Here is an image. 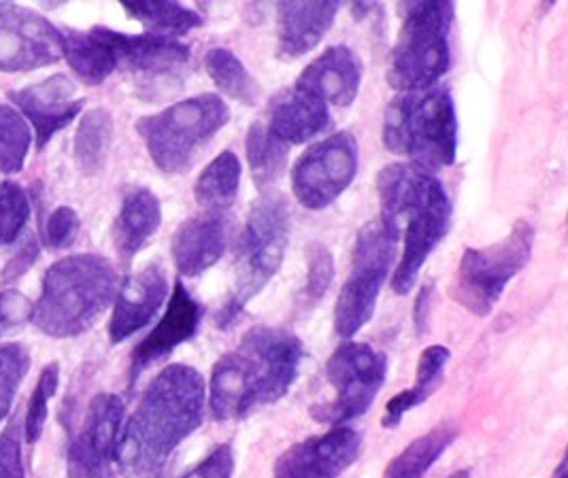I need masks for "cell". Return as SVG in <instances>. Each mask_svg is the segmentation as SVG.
Returning a JSON list of instances; mask_svg holds the SVG:
<instances>
[{
	"label": "cell",
	"instance_id": "6da1fadb",
	"mask_svg": "<svg viewBox=\"0 0 568 478\" xmlns=\"http://www.w3.org/2000/svg\"><path fill=\"white\" fill-rule=\"evenodd\" d=\"M207 383L185 364L166 366L122 426L115 464L130 478H154L205 421Z\"/></svg>",
	"mask_w": 568,
	"mask_h": 478
},
{
	"label": "cell",
	"instance_id": "7a4b0ae2",
	"mask_svg": "<svg viewBox=\"0 0 568 478\" xmlns=\"http://www.w3.org/2000/svg\"><path fill=\"white\" fill-rule=\"evenodd\" d=\"M303 340L285 327L247 329L233 352L213 366L207 406L215 421H239L256 408L280 403L298 378Z\"/></svg>",
	"mask_w": 568,
	"mask_h": 478
},
{
	"label": "cell",
	"instance_id": "3957f363",
	"mask_svg": "<svg viewBox=\"0 0 568 478\" xmlns=\"http://www.w3.org/2000/svg\"><path fill=\"white\" fill-rule=\"evenodd\" d=\"M377 194L379 215L403 234V255L392 275V289L407 296L452 227V201L437 175L409 162L386 166L377 176Z\"/></svg>",
	"mask_w": 568,
	"mask_h": 478
},
{
	"label": "cell",
	"instance_id": "277c9868",
	"mask_svg": "<svg viewBox=\"0 0 568 478\" xmlns=\"http://www.w3.org/2000/svg\"><path fill=\"white\" fill-rule=\"evenodd\" d=\"M120 278L113 264L94 253L55 262L43 278L30 322L53 338H71L94 326L113 303Z\"/></svg>",
	"mask_w": 568,
	"mask_h": 478
},
{
	"label": "cell",
	"instance_id": "5b68a950",
	"mask_svg": "<svg viewBox=\"0 0 568 478\" xmlns=\"http://www.w3.org/2000/svg\"><path fill=\"white\" fill-rule=\"evenodd\" d=\"M384 143L428 173L449 169L458 153V115L447 85L400 92L384 115Z\"/></svg>",
	"mask_w": 568,
	"mask_h": 478
},
{
	"label": "cell",
	"instance_id": "8992f818",
	"mask_svg": "<svg viewBox=\"0 0 568 478\" xmlns=\"http://www.w3.org/2000/svg\"><path fill=\"white\" fill-rule=\"evenodd\" d=\"M290 243V206L282 194L264 192L252 204L239 238L234 287L217 313V326L229 327L245 311L284 264Z\"/></svg>",
	"mask_w": 568,
	"mask_h": 478
},
{
	"label": "cell",
	"instance_id": "52a82bcc",
	"mask_svg": "<svg viewBox=\"0 0 568 478\" xmlns=\"http://www.w3.org/2000/svg\"><path fill=\"white\" fill-rule=\"evenodd\" d=\"M229 122L231 109L226 101L207 92L141 118L136 132L162 173L183 175Z\"/></svg>",
	"mask_w": 568,
	"mask_h": 478
},
{
	"label": "cell",
	"instance_id": "ba28073f",
	"mask_svg": "<svg viewBox=\"0 0 568 478\" xmlns=\"http://www.w3.org/2000/svg\"><path fill=\"white\" fill-rule=\"evenodd\" d=\"M454 2L422 0L403 7V26L389 58V85L414 92L437 85L449 71V30Z\"/></svg>",
	"mask_w": 568,
	"mask_h": 478
},
{
	"label": "cell",
	"instance_id": "9c48e42d",
	"mask_svg": "<svg viewBox=\"0 0 568 478\" xmlns=\"http://www.w3.org/2000/svg\"><path fill=\"white\" fill-rule=\"evenodd\" d=\"M398 241V230L382 215L361 227L352 253V273L335 304V332L343 340H352L373 319Z\"/></svg>",
	"mask_w": 568,
	"mask_h": 478
},
{
	"label": "cell",
	"instance_id": "30bf717a",
	"mask_svg": "<svg viewBox=\"0 0 568 478\" xmlns=\"http://www.w3.org/2000/svg\"><path fill=\"white\" fill-rule=\"evenodd\" d=\"M535 227L517 220L503 241L463 253L452 285V298L475 317H488L505 287L528 266L535 247Z\"/></svg>",
	"mask_w": 568,
	"mask_h": 478
},
{
	"label": "cell",
	"instance_id": "8fae6325",
	"mask_svg": "<svg viewBox=\"0 0 568 478\" xmlns=\"http://www.w3.org/2000/svg\"><path fill=\"white\" fill-rule=\"evenodd\" d=\"M388 375L386 353L366 343L345 340L326 362V380L335 389L328 403L313 404L310 415L322 426L338 428L368 413Z\"/></svg>",
	"mask_w": 568,
	"mask_h": 478
},
{
	"label": "cell",
	"instance_id": "7c38bea8",
	"mask_svg": "<svg viewBox=\"0 0 568 478\" xmlns=\"http://www.w3.org/2000/svg\"><path fill=\"white\" fill-rule=\"evenodd\" d=\"M361 152L352 132H335L298 157L292 169V192L310 211H322L354 183Z\"/></svg>",
	"mask_w": 568,
	"mask_h": 478
},
{
	"label": "cell",
	"instance_id": "4fadbf2b",
	"mask_svg": "<svg viewBox=\"0 0 568 478\" xmlns=\"http://www.w3.org/2000/svg\"><path fill=\"white\" fill-rule=\"evenodd\" d=\"M62 32L43 16L22 4H0V71L27 73L58 62L62 51Z\"/></svg>",
	"mask_w": 568,
	"mask_h": 478
},
{
	"label": "cell",
	"instance_id": "5bb4252c",
	"mask_svg": "<svg viewBox=\"0 0 568 478\" xmlns=\"http://www.w3.org/2000/svg\"><path fill=\"white\" fill-rule=\"evenodd\" d=\"M124 424V403L115 394H99L85 413L83 428L69 445V478H115V447Z\"/></svg>",
	"mask_w": 568,
	"mask_h": 478
},
{
	"label": "cell",
	"instance_id": "9a60e30c",
	"mask_svg": "<svg viewBox=\"0 0 568 478\" xmlns=\"http://www.w3.org/2000/svg\"><path fill=\"white\" fill-rule=\"evenodd\" d=\"M362 438L347 426L292 445L275 461L273 478H338L361 457Z\"/></svg>",
	"mask_w": 568,
	"mask_h": 478
},
{
	"label": "cell",
	"instance_id": "2e32d148",
	"mask_svg": "<svg viewBox=\"0 0 568 478\" xmlns=\"http://www.w3.org/2000/svg\"><path fill=\"white\" fill-rule=\"evenodd\" d=\"M203 315H205V308L201 303L187 292V287L181 281H175L162 319L132 352V362H130L132 383L141 373L154 366L155 362L169 357L183 343L192 340L203 324Z\"/></svg>",
	"mask_w": 568,
	"mask_h": 478
},
{
	"label": "cell",
	"instance_id": "e0dca14e",
	"mask_svg": "<svg viewBox=\"0 0 568 478\" xmlns=\"http://www.w3.org/2000/svg\"><path fill=\"white\" fill-rule=\"evenodd\" d=\"M9 99L27 115L37 134V148L43 150L62 128L69 126L83 109L75 83L64 75H53L20 92H9Z\"/></svg>",
	"mask_w": 568,
	"mask_h": 478
},
{
	"label": "cell",
	"instance_id": "ac0fdd59",
	"mask_svg": "<svg viewBox=\"0 0 568 478\" xmlns=\"http://www.w3.org/2000/svg\"><path fill=\"white\" fill-rule=\"evenodd\" d=\"M169 296V281L162 264H148L139 273L124 278L118 287L115 306L109 322V338L113 345L124 343L148 326Z\"/></svg>",
	"mask_w": 568,
	"mask_h": 478
},
{
	"label": "cell",
	"instance_id": "d6986e66",
	"mask_svg": "<svg viewBox=\"0 0 568 478\" xmlns=\"http://www.w3.org/2000/svg\"><path fill=\"white\" fill-rule=\"evenodd\" d=\"M362 64L345 45L320 53L296 79V88L331 106H349L361 92Z\"/></svg>",
	"mask_w": 568,
	"mask_h": 478
},
{
	"label": "cell",
	"instance_id": "ffe728a7",
	"mask_svg": "<svg viewBox=\"0 0 568 478\" xmlns=\"http://www.w3.org/2000/svg\"><path fill=\"white\" fill-rule=\"evenodd\" d=\"M229 247V224L224 213L203 211L181 224L173 236V262L183 277H201L213 268Z\"/></svg>",
	"mask_w": 568,
	"mask_h": 478
},
{
	"label": "cell",
	"instance_id": "44dd1931",
	"mask_svg": "<svg viewBox=\"0 0 568 478\" xmlns=\"http://www.w3.org/2000/svg\"><path fill=\"white\" fill-rule=\"evenodd\" d=\"M341 2H294L277 4V53L285 60H296L315 50L326 32L335 26Z\"/></svg>",
	"mask_w": 568,
	"mask_h": 478
},
{
	"label": "cell",
	"instance_id": "7402d4cb",
	"mask_svg": "<svg viewBox=\"0 0 568 478\" xmlns=\"http://www.w3.org/2000/svg\"><path fill=\"white\" fill-rule=\"evenodd\" d=\"M109 39L118 55V64L143 77L175 75L190 62V48L180 39L164 34H124L109 28Z\"/></svg>",
	"mask_w": 568,
	"mask_h": 478
},
{
	"label": "cell",
	"instance_id": "603a6c76",
	"mask_svg": "<svg viewBox=\"0 0 568 478\" xmlns=\"http://www.w3.org/2000/svg\"><path fill=\"white\" fill-rule=\"evenodd\" d=\"M333 122L331 109L296 85L280 92L268 106V130L292 145H303L324 134Z\"/></svg>",
	"mask_w": 568,
	"mask_h": 478
},
{
	"label": "cell",
	"instance_id": "cb8c5ba5",
	"mask_svg": "<svg viewBox=\"0 0 568 478\" xmlns=\"http://www.w3.org/2000/svg\"><path fill=\"white\" fill-rule=\"evenodd\" d=\"M162 224V206L154 192L148 187H134L124 196L120 215L113 227L115 250L124 262L141 252Z\"/></svg>",
	"mask_w": 568,
	"mask_h": 478
},
{
	"label": "cell",
	"instance_id": "d4e9b609",
	"mask_svg": "<svg viewBox=\"0 0 568 478\" xmlns=\"http://www.w3.org/2000/svg\"><path fill=\"white\" fill-rule=\"evenodd\" d=\"M62 51L69 60V67L88 85L103 83L106 77L113 75L120 69L118 55L109 39V28L97 26L88 32L69 30L62 32Z\"/></svg>",
	"mask_w": 568,
	"mask_h": 478
},
{
	"label": "cell",
	"instance_id": "484cf974",
	"mask_svg": "<svg viewBox=\"0 0 568 478\" xmlns=\"http://www.w3.org/2000/svg\"><path fill=\"white\" fill-rule=\"evenodd\" d=\"M449 359H452V352L443 345H430L422 352L419 362H417L414 387L400 391L398 396H394L386 404V413L382 419L384 428H398L403 417L409 410H414L415 406H419V404L426 403L430 396H435Z\"/></svg>",
	"mask_w": 568,
	"mask_h": 478
},
{
	"label": "cell",
	"instance_id": "4316f807",
	"mask_svg": "<svg viewBox=\"0 0 568 478\" xmlns=\"http://www.w3.org/2000/svg\"><path fill=\"white\" fill-rule=\"evenodd\" d=\"M460 429L452 421L439 424L437 428L415 438L414 443L389 461L384 478H424V475L439 461L458 438Z\"/></svg>",
	"mask_w": 568,
	"mask_h": 478
},
{
	"label": "cell",
	"instance_id": "83f0119b",
	"mask_svg": "<svg viewBox=\"0 0 568 478\" xmlns=\"http://www.w3.org/2000/svg\"><path fill=\"white\" fill-rule=\"evenodd\" d=\"M243 166L234 152H222L213 162H209L205 171L194 185L196 202L213 213H224L233 206L241 187Z\"/></svg>",
	"mask_w": 568,
	"mask_h": 478
},
{
	"label": "cell",
	"instance_id": "f1b7e54d",
	"mask_svg": "<svg viewBox=\"0 0 568 478\" xmlns=\"http://www.w3.org/2000/svg\"><path fill=\"white\" fill-rule=\"evenodd\" d=\"M245 153L256 187L260 192H268V187H273L284 175L290 145L277 139L266 122H254L245 139Z\"/></svg>",
	"mask_w": 568,
	"mask_h": 478
},
{
	"label": "cell",
	"instance_id": "f546056e",
	"mask_svg": "<svg viewBox=\"0 0 568 478\" xmlns=\"http://www.w3.org/2000/svg\"><path fill=\"white\" fill-rule=\"evenodd\" d=\"M122 7L129 16L150 28L154 34L173 39L205 24L201 13L171 0H124Z\"/></svg>",
	"mask_w": 568,
	"mask_h": 478
},
{
	"label": "cell",
	"instance_id": "4dcf8cb0",
	"mask_svg": "<svg viewBox=\"0 0 568 478\" xmlns=\"http://www.w3.org/2000/svg\"><path fill=\"white\" fill-rule=\"evenodd\" d=\"M205 71L215 88L245 106H254L260 99L258 81L247 71L234 51L213 48L205 53Z\"/></svg>",
	"mask_w": 568,
	"mask_h": 478
},
{
	"label": "cell",
	"instance_id": "1f68e13d",
	"mask_svg": "<svg viewBox=\"0 0 568 478\" xmlns=\"http://www.w3.org/2000/svg\"><path fill=\"white\" fill-rule=\"evenodd\" d=\"M113 141V118L106 109H92L79 122L75 160L85 175H99L106 164Z\"/></svg>",
	"mask_w": 568,
	"mask_h": 478
},
{
	"label": "cell",
	"instance_id": "d6a6232c",
	"mask_svg": "<svg viewBox=\"0 0 568 478\" xmlns=\"http://www.w3.org/2000/svg\"><path fill=\"white\" fill-rule=\"evenodd\" d=\"M30 143L32 134L24 118L16 109L0 104V173H20L24 169Z\"/></svg>",
	"mask_w": 568,
	"mask_h": 478
},
{
	"label": "cell",
	"instance_id": "836d02e7",
	"mask_svg": "<svg viewBox=\"0 0 568 478\" xmlns=\"http://www.w3.org/2000/svg\"><path fill=\"white\" fill-rule=\"evenodd\" d=\"M30 368V355L22 345H0V424L9 417L16 394Z\"/></svg>",
	"mask_w": 568,
	"mask_h": 478
},
{
	"label": "cell",
	"instance_id": "e575fe53",
	"mask_svg": "<svg viewBox=\"0 0 568 478\" xmlns=\"http://www.w3.org/2000/svg\"><path fill=\"white\" fill-rule=\"evenodd\" d=\"M58 383H60V366L53 362L43 368L28 403L27 421H24L28 445H34L43 434L45 421H48V404L58 391Z\"/></svg>",
	"mask_w": 568,
	"mask_h": 478
},
{
	"label": "cell",
	"instance_id": "d590c367",
	"mask_svg": "<svg viewBox=\"0 0 568 478\" xmlns=\"http://www.w3.org/2000/svg\"><path fill=\"white\" fill-rule=\"evenodd\" d=\"M30 217L27 194L18 183H0V245L18 241Z\"/></svg>",
	"mask_w": 568,
	"mask_h": 478
},
{
	"label": "cell",
	"instance_id": "8d00e7d4",
	"mask_svg": "<svg viewBox=\"0 0 568 478\" xmlns=\"http://www.w3.org/2000/svg\"><path fill=\"white\" fill-rule=\"evenodd\" d=\"M335 281V260L326 245L313 241L307 245V283L303 301L307 306L320 303Z\"/></svg>",
	"mask_w": 568,
	"mask_h": 478
},
{
	"label": "cell",
	"instance_id": "74e56055",
	"mask_svg": "<svg viewBox=\"0 0 568 478\" xmlns=\"http://www.w3.org/2000/svg\"><path fill=\"white\" fill-rule=\"evenodd\" d=\"M0 478H27L22 461L20 424L16 419L0 434Z\"/></svg>",
	"mask_w": 568,
	"mask_h": 478
},
{
	"label": "cell",
	"instance_id": "f35d334b",
	"mask_svg": "<svg viewBox=\"0 0 568 478\" xmlns=\"http://www.w3.org/2000/svg\"><path fill=\"white\" fill-rule=\"evenodd\" d=\"M79 234V215L71 206H58L48 220L45 238L52 250H67Z\"/></svg>",
	"mask_w": 568,
	"mask_h": 478
},
{
	"label": "cell",
	"instance_id": "ab89813d",
	"mask_svg": "<svg viewBox=\"0 0 568 478\" xmlns=\"http://www.w3.org/2000/svg\"><path fill=\"white\" fill-rule=\"evenodd\" d=\"M234 451L231 445H222L201 459L194 468L178 478H233Z\"/></svg>",
	"mask_w": 568,
	"mask_h": 478
},
{
	"label": "cell",
	"instance_id": "60d3db41",
	"mask_svg": "<svg viewBox=\"0 0 568 478\" xmlns=\"http://www.w3.org/2000/svg\"><path fill=\"white\" fill-rule=\"evenodd\" d=\"M32 304L28 303L27 296L18 292H2L0 294V336L7 334L11 327L24 324L30 319Z\"/></svg>",
	"mask_w": 568,
	"mask_h": 478
},
{
	"label": "cell",
	"instance_id": "b9f144b4",
	"mask_svg": "<svg viewBox=\"0 0 568 478\" xmlns=\"http://www.w3.org/2000/svg\"><path fill=\"white\" fill-rule=\"evenodd\" d=\"M37 255H39V245H37V241L30 236L27 241V245L22 247V252L18 253L16 260L7 266L4 281H13V278L20 277L32 262H37Z\"/></svg>",
	"mask_w": 568,
	"mask_h": 478
},
{
	"label": "cell",
	"instance_id": "7bdbcfd3",
	"mask_svg": "<svg viewBox=\"0 0 568 478\" xmlns=\"http://www.w3.org/2000/svg\"><path fill=\"white\" fill-rule=\"evenodd\" d=\"M430 294H433V287L430 285H424L417 294L414 304V324L417 334H424L426 327H428V317H430Z\"/></svg>",
	"mask_w": 568,
	"mask_h": 478
},
{
	"label": "cell",
	"instance_id": "ee69618b",
	"mask_svg": "<svg viewBox=\"0 0 568 478\" xmlns=\"http://www.w3.org/2000/svg\"><path fill=\"white\" fill-rule=\"evenodd\" d=\"M551 478H568L567 459H562V461L558 464V468H556V472H554V477Z\"/></svg>",
	"mask_w": 568,
	"mask_h": 478
},
{
	"label": "cell",
	"instance_id": "f6af8a7d",
	"mask_svg": "<svg viewBox=\"0 0 568 478\" xmlns=\"http://www.w3.org/2000/svg\"><path fill=\"white\" fill-rule=\"evenodd\" d=\"M447 478H470V470H458V472H454Z\"/></svg>",
	"mask_w": 568,
	"mask_h": 478
}]
</instances>
